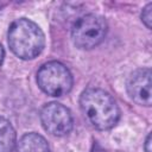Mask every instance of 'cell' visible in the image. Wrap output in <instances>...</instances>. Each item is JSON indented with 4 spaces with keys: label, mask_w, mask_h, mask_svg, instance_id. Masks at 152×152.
Wrapping results in <instances>:
<instances>
[{
    "label": "cell",
    "mask_w": 152,
    "mask_h": 152,
    "mask_svg": "<svg viewBox=\"0 0 152 152\" xmlns=\"http://www.w3.org/2000/svg\"><path fill=\"white\" fill-rule=\"evenodd\" d=\"M80 106L87 120L97 129H110L119 121V107L112 95L103 89H86L81 94Z\"/></svg>",
    "instance_id": "6da1fadb"
},
{
    "label": "cell",
    "mask_w": 152,
    "mask_h": 152,
    "mask_svg": "<svg viewBox=\"0 0 152 152\" xmlns=\"http://www.w3.org/2000/svg\"><path fill=\"white\" fill-rule=\"evenodd\" d=\"M8 45L21 59H33L44 49L45 38L40 27L30 19L14 20L8 28Z\"/></svg>",
    "instance_id": "7a4b0ae2"
},
{
    "label": "cell",
    "mask_w": 152,
    "mask_h": 152,
    "mask_svg": "<svg viewBox=\"0 0 152 152\" xmlns=\"http://www.w3.org/2000/svg\"><path fill=\"white\" fill-rule=\"evenodd\" d=\"M37 83L45 94L59 97L71 90L72 75L63 63L51 61L39 68Z\"/></svg>",
    "instance_id": "3957f363"
},
{
    "label": "cell",
    "mask_w": 152,
    "mask_h": 152,
    "mask_svg": "<svg viewBox=\"0 0 152 152\" xmlns=\"http://www.w3.org/2000/svg\"><path fill=\"white\" fill-rule=\"evenodd\" d=\"M106 19L97 14H86L78 18L71 28V38L78 49L89 50L99 45L106 37Z\"/></svg>",
    "instance_id": "277c9868"
},
{
    "label": "cell",
    "mask_w": 152,
    "mask_h": 152,
    "mask_svg": "<svg viewBox=\"0 0 152 152\" xmlns=\"http://www.w3.org/2000/svg\"><path fill=\"white\" fill-rule=\"evenodd\" d=\"M40 121L46 132L56 137L66 135L72 129V115L70 110L58 103H46L40 110Z\"/></svg>",
    "instance_id": "5b68a950"
},
{
    "label": "cell",
    "mask_w": 152,
    "mask_h": 152,
    "mask_svg": "<svg viewBox=\"0 0 152 152\" xmlns=\"http://www.w3.org/2000/svg\"><path fill=\"white\" fill-rule=\"evenodd\" d=\"M127 93L135 103L150 107L152 102L151 69L142 68L132 72L127 81Z\"/></svg>",
    "instance_id": "8992f818"
},
{
    "label": "cell",
    "mask_w": 152,
    "mask_h": 152,
    "mask_svg": "<svg viewBox=\"0 0 152 152\" xmlns=\"http://www.w3.org/2000/svg\"><path fill=\"white\" fill-rule=\"evenodd\" d=\"M17 150L18 152H51L45 138L34 132L24 134L18 141Z\"/></svg>",
    "instance_id": "52a82bcc"
},
{
    "label": "cell",
    "mask_w": 152,
    "mask_h": 152,
    "mask_svg": "<svg viewBox=\"0 0 152 152\" xmlns=\"http://www.w3.org/2000/svg\"><path fill=\"white\" fill-rule=\"evenodd\" d=\"M17 144V135L11 122L0 116V152H13Z\"/></svg>",
    "instance_id": "ba28073f"
},
{
    "label": "cell",
    "mask_w": 152,
    "mask_h": 152,
    "mask_svg": "<svg viewBox=\"0 0 152 152\" xmlns=\"http://www.w3.org/2000/svg\"><path fill=\"white\" fill-rule=\"evenodd\" d=\"M141 20L145 24V26L150 30L151 28V23H152V2H148L144 7V10L141 12Z\"/></svg>",
    "instance_id": "9c48e42d"
},
{
    "label": "cell",
    "mask_w": 152,
    "mask_h": 152,
    "mask_svg": "<svg viewBox=\"0 0 152 152\" xmlns=\"http://www.w3.org/2000/svg\"><path fill=\"white\" fill-rule=\"evenodd\" d=\"M144 150H145V152H151V133H148L146 137V140L144 144Z\"/></svg>",
    "instance_id": "30bf717a"
},
{
    "label": "cell",
    "mask_w": 152,
    "mask_h": 152,
    "mask_svg": "<svg viewBox=\"0 0 152 152\" xmlns=\"http://www.w3.org/2000/svg\"><path fill=\"white\" fill-rule=\"evenodd\" d=\"M90 152H106V151H104V148H103L99 142L95 141V142L93 144V147H91Z\"/></svg>",
    "instance_id": "8fae6325"
},
{
    "label": "cell",
    "mask_w": 152,
    "mask_h": 152,
    "mask_svg": "<svg viewBox=\"0 0 152 152\" xmlns=\"http://www.w3.org/2000/svg\"><path fill=\"white\" fill-rule=\"evenodd\" d=\"M4 57H5V51H4V48L0 45V66L4 62Z\"/></svg>",
    "instance_id": "7c38bea8"
}]
</instances>
